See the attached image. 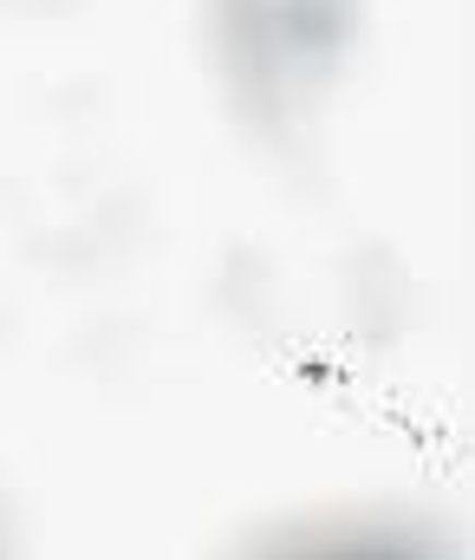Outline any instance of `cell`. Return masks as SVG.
I'll list each match as a JSON object with an SVG mask.
<instances>
[{
    "mask_svg": "<svg viewBox=\"0 0 475 560\" xmlns=\"http://www.w3.org/2000/svg\"><path fill=\"white\" fill-rule=\"evenodd\" d=\"M209 39L235 112L287 143L313 125L352 59L358 0H209Z\"/></svg>",
    "mask_w": 475,
    "mask_h": 560,
    "instance_id": "cell-1",
    "label": "cell"
},
{
    "mask_svg": "<svg viewBox=\"0 0 475 560\" xmlns=\"http://www.w3.org/2000/svg\"><path fill=\"white\" fill-rule=\"evenodd\" d=\"M248 560H456V548L437 522L417 515H339V522L294 528Z\"/></svg>",
    "mask_w": 475,
    "mask_h": 560,
    "instance_id": "cell-2",
    "label": "cell"
}]
</instances>
